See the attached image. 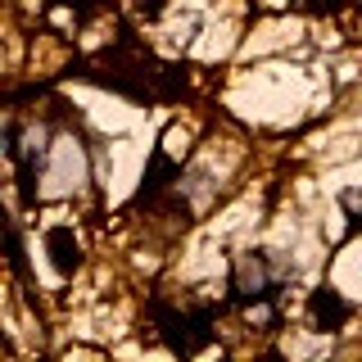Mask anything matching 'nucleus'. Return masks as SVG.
Returning a JSON list of instances; mask_svg holds the SVG:
<instances>
[{
    "label": "nucleus",
    "mask_w": 362,
    "mask_h": 362,
    "mask_svg": "<svg viewBox=\"0 0 362 362\" xmlns=\"http://www.w3.org/2000/svg\"><path fill=\"white\" fill-rule=\"evenodd\" d=\"M150 317L158 322V331H163L168 339V349L181 358H190V354H199L204 344L213 339V308H195V313H181V308H168V303H150Z\"/></svg>",
    "instance_id": "1"
},
{
    "label": "nucleus",
    "mask_w": 362,
    "mask_h": 362,
    "mask_svg": "<svg viewBox=\"0 0 362 362\" xmlns=\"http://www.w3.org/2000/svg\"><path fill=\"white\" fill-rule=\"evenodd\" d=\"M308 317H313L317 331H339V326H349V317H354V303H349L339 290L322 286V290L308 299Z\"/></svg>",
    "instance_id": "2"
},
{
    "label": "nucleus",
    "mask_w": 362,
    "mask_h": 362,
    "mask_svg": "<svg viewBox=\"0 0 362 362\" xmlns=\"http://www.w3.org/2000/svg\"><path fill=\"white\" fill-rule=\"evenodd\" d=\"M45 245H50V254H54V267L64 272H77L82 267V254H77V240H73V231H68V226H54L50 235H45Z\"/></svg>",
    "instance_id": "3"
},
{
    "label": "nucleus",
    "mask_w": 362,
    "mask_h": 362,
    "mask_svg": "<svg viewBox=\"0 0 362 362\" xmlns=\"http://www.w3.org/2000/svg\"><path fill=\"white\" fill-rule=\"evenodd\" d=\"M181 168L177 163H168V154L163 150H154V158H150V173H145V186H141V195H136V204H145V199H154L158 190L168 186V177H177Z\"/></svg>",
    "instance_id": "4"
},
{
    "label": "nucleus",
    "mask_w": 362,
    "mask_h": 362,
    "mask_svg": "<svg viewBox=\"0 0 362 362\" xmlns=\"http://www.w3.org/2000/svg\"><path fill=\"white\" fill-rule=\"evenodd\" d=\"M299 9H308V14H335L339 0H294Z\"/></svg>",
    "instance_id": "5"
}]
</instances>
